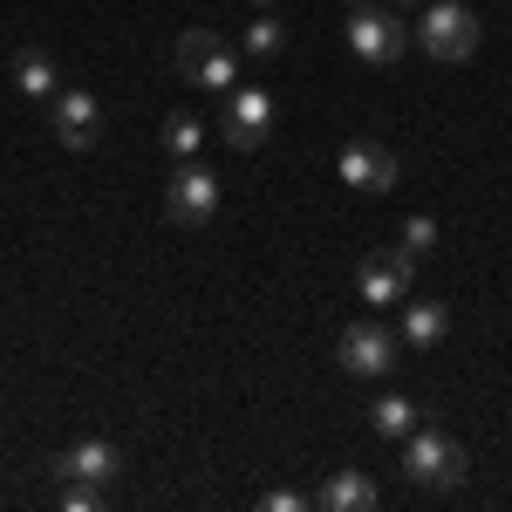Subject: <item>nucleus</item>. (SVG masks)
I'll return each instance as SVG.
<instances>
[{
	"label": "nucleus",
	"instance_id": "1",
	"mask_svg": "<svg viewBox=\"0 0 512 512\" xmlns=\"http://www.w3.org/2000/svg\"><path fill=\"white\" fill-rule=\"evenodd\" d=\"M403 478H410L417 492H458V485H465V451H458V437L437 431V424H417V431L403 437Z\"/></svg>",
	"mask_w": 512,
	"mask_h": 512
},
{
	"label": "nucleus",
	"instance_id": "2",
	"mask_svg": "<svg viewBox=\"0 0 512 512\" xmlns=\"http://www.w3.org/2000/svg\"><path fill=\"white\" fill-rule=\"evenodd\" d=\"M417 48L444 62V69H458V62H472L478 55V14L465 0H431L424 7V21H417Z\"/></svg>",
	"mask_w": 512,
	"mask_h": 512
},
{
	"label": "nucleus",
	"instance_id": "3",
	"mask_svg": "<svg viewBox=\"0 0 512 512\" xmlns=\"http://www.w3.org/2000/svg\"><path fill=\"white\" fill-rule=\"evenodd\" d=\"M349 55L362 69H396L403 62V14L376 0H349Z\"/></svg>",
	"mask_w": 512,
	"mask_h": 512
},
{
	"label": "nucleus",
	"instance_id": "4",
	"mask_svg": "<svg viewBox=\"0 0 512 512\" xmlns=\"http://www.w3.org/2000/svg\"><path fill=\"white\" fill-rule=\"evenodd\" d=\"M171 55H178V76L198 82V89H212V96H226V89H233V76H239L233 41L219 35V28H185Z\"/></svg>",
	"mask_w": 512,
	"mask_h": 512
},
{
	"label": "nucleus",
	"instance_id": "5",
	"mask_svg": "<svg viewBox=\"0 0 512 512\" xmlns=\"http://www.w3.org/2000/svg\"><path fill=\"white\" fill-rule=\"evenodd\" d=\"M396 355H403V335H396L390 321H349V328H342V342H335V362H342V376H362V383L390 376Z\"/></svg>",
	"mask_w": 512,
	"mask_h": 512
},
{
	"label": "nucleus",
	"instance_id": "6",
	"mask_svg": "<svg viewBox=\"0 0 512 512\" xmlns=\"http://www.w3.org/2000/svg\"><path fill=\"white\" fill-rule=\"evenodd\" d=\"M267 130H274V96L267 89H226L219 96V137L233 144V151H260L267 144Z\"/></svg>",
	"mask_w": 512,
	"mask_h": 512
},
{
	"label": "nucleus",
	"instance_id": "7",
	"mask_svg": "<svg viewBox=\"0 0 512 512\" xmlns=\"http://www.w3.org/2000/svg\"><path fill=\"white\" fill-rule=\"evenodd\" d=\"M48 130H55L62 151H89V144L103 137V103H96L82 82H62V89L48 96Z\"/></svg>",
	"mask_w": 512,
	"mask_h": 512
},
{
	"label": "nucleus",
	"instance_id": "8",
	"mask_svg": "<svg viewBox=\"0 0 512 512\" xmlns=\"http://www.w3.org/2000/svg\"><path fill=\"white\" fill-rule=\"evenodd\" d=\"M164 219L171 226H212L219 219V178L205 171V164H178L171 171V185H164Z\"/></svg>",
	"mask_w": 512,
	"mask_h": 512
},
{
	"label": "nucleus",
	"instance_id": "9",
	"mask_svg": "<svg viewBox=\"0 0 512 512\" xmlns=\"http://www.w3.org/2000/svg\"><path fill=\"white\" fill-rule=\"evenodd\" d=\"M335 171H342V185H355V192H369V198H383L396 178H403V164H396V151L383 137H349L342 158H335Z\"/></svg>",
	"mask_w": 512,
	"mask_h": 512
},
{
	"label": "nucleus",
	"instance_id": "10",
	"mask_svg": "<svg viewBox=\"0 0 512 512\" xmlns=\"http://www.w3.org/2000/svg\"><path fill=\"white\" fill-rule=\"evenodd\" d=\"M410 280H417V253H410V246L355 260V294H362L369 308H396V301L410 294Z\"/></svg>",
	"mask_w": 512,
	"mask_h": 512
},
{
	"label": "nucleus",
	"instance_id": "11",
	"mask_svg": "<svg viewBox=\"0 0 512 512\" xmlns=\"http://www.w3.org/2000/svg\"><path fill=\"white\" fill-rule=\"evenodd\" d=\"M123 472H130V458H123L110 437H82V444H69V451L55 458V485H62V478H82V485H117Z\"/></svg>",
	"mask_w": 512,
	"mask_h": 512
},
{
	"label": "nucleus",
	"instance_id": "12",
	"mask_svg": "<svg viewBox=\"0 0 512 512\" xmlns=\"http://www.w3.org/2000/svg\"><path fill=\"white\" fill-rule=\"evenodd\" d=\"M315 506H321V512H376V478H362V472H335V478H321Z\"/></svg>",
	"mask_w": 512,
	"mask_h": 512
},
{
	"label": "nucleus",
	"instance_id": "13",
	"mask_svg": "<svg viewBox=\"0 0 512 512\" xmlns=\"http://www.w3.org/2000/svg\"><path fill=\"white\" fill-rule=\"evenodd\" d=\"M396 335H403V349H437V342L451 335V308H444V301H410Z\"/></svg>",
	"mask_w": 512,
	"mask_h": 512
},
{
	"label": "nucleus",
	"instance_id": "14",
	"mask_svg": "<svg viewBox=\"0 0 512 512\" xmlns=\"http://www.w3.org/2000/svg\"><path fill=\"white\" fill-rule=\"evenodd\" d=\"M280 48H287V21H280L274 7H260V14L239 28V55H246V62H280Z\"/></svg>",
	"mask_w": 512,
	"mask_h": 512
},
{
	"label": "nucleus",
	"instance_id": "15",
	"mask_svg": "<svg viewBox=\"0 0 512 512\" xmlns=\"http://www.w3.org/2000/svg\"><path fill=\"white\" fill-rule=\"evenodd\" d=\"M14 89H21V96H35V103H48V96L62 89L55 55H48V48H21V55H14Z\"/></svg>",
	"mask_w": 512,
	"mask_h": 512
},
{
	"label": "nucleus",
	"instance_id": "16",
	"mask_svg": "<svg viewBox=\"0 0 512 512\" xmlns=\"http://www.w3.org/2000/svg\"><path fill=\"white\" fill-rule=\"evenodd\" d=\"M369 431L403 444V437L417 431V403H410V396H376V403H369Z\"/></svg>",
	"mask_w": 512,
	"mask_h": 512
},
{
	"label": "nucleus",
	"instance_id": "17",
	"mask_svg": "<svg viewBox=\"0 0 512 512\" xmlns=\"http://www.w3.org/2000/svg\"><path fill=\"white\" fill-rule=\"evenodd\" d=\"M158 137H164V151H171V158L185 164V158H192V151H198V137H205V123H198L192 110H171V117H164V130H158Z\"/></svg>",
	"mask_w": 512,
	"mask_h": 512
},
{
	"label": "nucleus",
	"instance_id": "18",
	"mask_svg": "<svg viewBox=\"0 0 512 512\" xmlns=\"http://www.w3.org/2000/svg\"><path fill=\"white\" fill-rule=\"evenodd\" d=\"M110 485H82V478H62V512H103Z\"/></svg>",
	"mask_w": 512,
	"mask_h": 512
},
{
	"label": "nucleus",
	"instance_id": "19",
	"mask_svg": "<svg viewBox=\"0 0 512 512\" xmlns=\"http://www.w3.org/2000/svg\"><path fill=\"white\" fill-rule=\"evenodd\" d=\"M403 246H410L417 260H424V253H431V246H437V219H431V212H417V219L403 226Z\"/></svg>",
	"mask_w": 512,
	"mask_h": 512
},
{
	"label": "nucleus",
	"instance_id": "20",
	"mask_svg": "<svg viewBox=\"0 0 512 512\" xmlns=\"http://www.w3.org/2000/svg\"><path fill=\"white\" fill-rule=\"evenodd\" d=\"M260 512H308V499L287 492V485H274V492H260Z\"/></svg>",
	"mask_w": 512,
	"mask_h": 512
},
{
	"label": "nucleus",
	"instance_id": "21",
	"mask_svg": "<svg viewBox=\"0 0 512 512\" xmlns=\"http://www.w3.org/2000/svg\"><path fill=\"white\" fill-rule=\"evenodd\" d=\"M390 7H424V0H390Z\"/></svg>",
	"mask_w": 512,
	"mask_h": 512
},
{
	"label": "nucleus",
	"instance_id": "22",
	"mask_svg": "<svg viewBox=\"0 0 512 512\" xmlns=\"http://www.w3.org/2000/svg\"><path fill=\"white\" fill-rule=\"evenodd\" d=\"M253 7H280V0H253Z\"/></svg>",
	"mask_w": 512,
	"mask_h": 512
}]
</instances>
